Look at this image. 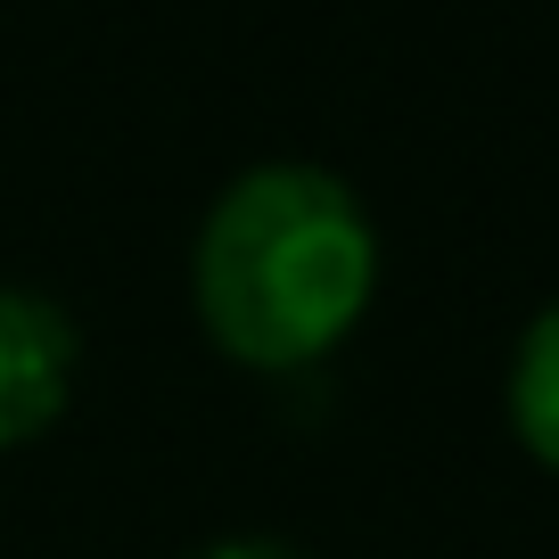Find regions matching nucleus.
Instances as JSON below:
<instances>
[{
  "label": "nucleus",
  "mask_w": 559,
  "mask_h": 559,
  "mask_svg": "<svg viewBox=\"0 0 559 559\" xmlns=\"http://www.w3.org/2000/svg\"><path fill=\"white\" fill-rule=\"evenodd\" d=\"M74 370H83V337L67 305L41 288H0V453L50 437L67 419Z\"/></svg>",
  "instance_id": "nucleus-2"
},
{
  "label": "nucleus",
  "mask_w": 559,
  "mask_h": 559,
  "mask_svg": "<svg viewBox=\"0 0 559 559\" xmlns=\"http://www.w3.org/2000/svg\"><path fill=\"white\" fill-rule=\"evenodd\" d=\"M379 297V223L330 165L272 157L223 181L190 239V305L223 362L297 379L330 362Z\"/></svg>",
  "instance_id": "nucleus-1"
},
{
  "label": "nucleus",
  "mask_w": 559,
  "mask_h": 559,
  "mask_svg": "<svg viewBox=\"0 0 559 559\" xmlns=\"http://www.w3.org/2000/svg\"><path fill=\"white\" fill-rule=\"evenodd\" d=\"M502 419H510V437H519V453L559 477V297L543 305V313L519 330V346H510Z\"/></svg>",
  "instance_id": "nucleus-3"
},
{
  "label": "nucleus",
  "mask_w": 559,
  "mask_h": 559,
  "mask_svg": "<svg viewBox=\"0 0 559 559\" xmlns=\"http://www.w3.org/2000/svg\"><path fill=\"white\" fill-rule=\"evenodd\" d=\"M190 559H313V551H305V543H288V535H255V526H247V535H214V543H198Z\"/></svg>",
  "instance_id": "nucleus-4"
}]
</instances>
